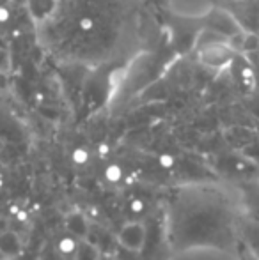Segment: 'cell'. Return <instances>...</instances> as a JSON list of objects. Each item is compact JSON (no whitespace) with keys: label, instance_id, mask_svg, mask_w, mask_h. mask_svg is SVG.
Segmentation results:
<instances>
[{"label":"cell","instance_id":"cell-1","mask_svg":"<svg viewBox=\"0 0 259 260\" xmlns=\"http://www.w3.org/2000/svg\"><path fill=\"white\" fill-rule=\"evenodd\" d=\"M238 211L231 197L217 186H183L172 193L167 209V237L174 251L194 248L236 250Z\"/></svg>","mask_w":259,"mask_h":260},{"label":"cell","instance_id":"cell-2","mask_svg":"<svg viewBox=\"0 0 259 260\" xmlns=\"http://www.w3.org/2000/svg\"><path fill=\"white\" fill-rule=\"evenodd\" d=\"M199 58L210 68H224L235 60V52L224 41H206L199 50Z\"/></svg>","mask_w":259,"mask_h":260},{"label":"cell","instance_id":"cell-3","mask_svg":"<svg viewBox=\"0 0 259 260\" xmlns=\"http://www.w3.org/2000/svg\"><path fill=\"white\" fill-rule=\"evenodd\" d=\"M146 226L142 225L140 221H128L121 226L118 234V243L125 248L126 251H131V253H137L144 248L146 244Z\"/></svg>","mask_w":259,"mask_h":260},{"label":"cell","instance_id":"cell-4","mask_svg":"<svg viewBox=\"0 0 259 260\" xmlns=\"http://www.w3.org/2000/svg\"><path fill=\"white\" fill-rule=\"evenodd\" d=\"M64 225H66V232L71 234L73 237H76V239H89L91 225L82 212H78V211L69 212V214L66 216Z\"/></svg>","mask_w":259,"mask_h":260},{"label":"cell","instance_id":"cell-5","mask_svg":"<svg viewBox=\"0 0 259 260\" xmlns=\"http://www.w3.org/2000/svg\"><path fill=\"white\" fill-rule=\"evenodd\" d=\"M25 6L36 21H45L55 13L57 0H25Z\"/></svg>","mask_w":259,"mask_h":260},{"label":"cell","instance_id":"cell-6","mask_svg":"<svg viewBox=\"0 0 259 260\" xmlns=\"http://www.w3.org/2000/svg\"><path fill=\"white\" fill-rule=\"evenodd\" d=\"M240 239L252 250V253L259 258V223L242 221L240 225Z\"/></svg>","mask_w":259,"mask_h":260},{"label":"cell","instance_id":"cell-7","mask_svg":"<svg viewBox=\"0 0 259 260\" xmlns=\"http://www.w3.org/2000/svg\"><path fill=\"white\" fill-rule=\"evenodd\" d=\"M80 241L82 239H76V237H73L71 234L66 232L64 236H61L59 239L53 243V246H55V250L59 251V255L64 260H75V255H76V250H78Z\"/></svg>","mask_w":259,"mask_h":260},{"label":"cell","instance_id":"cell-8","mask_svg":"<svg viewBox=\"0 0 259 260\" xmlns=\"http://www.w3.org/2000/svg\"><path fill=\"white\" fill-rule=\"evenodd\" d=\"M21 251V241L14 232L0 234V253L4 257H16Z\"/></svg>","mask_w":259,"mask_h":260},{"label":"cell","instance_id":"cell-9","mask_svg":"<svg viewBox=\"0 0 259 260\" xmlns=\"http://www.w3.org/2000/svg\"><path fill=\"white\" fill-rule=\"evenodd\" d=\"M98 258H100V251H98L96 244H93L89 239L80 241L75 260H98Z\"/></svg>","mask_w":259,"mask_h":260},{"label":"cell","instance_id":"cell-10","mask_svg":"<svg viewBox=\"0 0 259 260\" xmlns=\"http://www.w3.org/2000/svg\"><path fill=\"white\" fill-rule=\"evenodd\" d=\"M215 18V23H213V28H218L217 32H222V34H233V27H235V20H233L229 14H224V13H217Z\"/></svg>","mask_w":259,"mask_h":260},{"label":"cell","instance_id":"cell-11","mask_svg":"<svg viewBox=\"0 0 259 260\" xmlns=\"http://www.w3.org/2000/svg\"><path fill=\"white\" fill-rule=\"evenodd\" d=\"M126 211H128L133 218L142 216L146 212V202L142 199H138V197H133V199H130L128 204H126Z\"/></svg>","mask_w":259,"mask_h":260},{"label":"cell","instance_id":"cell-12","mask_svg":"<svg viewBox=\"0 0 259 260\" xmlns=\"http://www.w3.org/2000/svg\"><path fill=\"white\" fill-rule=\"evenodd\" d=\"M105 179L110 182H119L123 179V168L116 163L108 165V167L105 168Z\"/></svg>","mask_w":259,"mask_h":260},{"label":"cell","instance_id":"cell-13","mask_svg":"<svg viewBox=\"0 0 259 260\" xmlns=\"http://www.w3.org/2000/svg\"><path fill=\"white\" fill-rule=\"evenodd\" d=\"M76 25H78V30L93 32L94 27H96V20H94V16H91V14H82V16L78 18V21H76Z\"/></svg>","mask_w":259,"mask_h":260},{"label":"cell","instance_id":"cell-14","mask_svg":"<svg viewBox=\"0 0 259 260\" xmlns=\"http://www.w3.org/2000/svg\"><path fill=\"white\" fill-rule=\"evenodd\" d=\"M236 253H238V258L240 260H259L256 255L252 253V250H250L249 246H247L245 243H243L242 239L238 241V244H236Z\"/></svg>","mask_w":259,"mask_h":260},{"label":"cell","instance_id":"cell-15","mask_svg":"<svg viewBox=\"0 0 259 260\" xmlns=\"http://www.w3.org/2000/svg\"><path fill=\"white\" fill-rule=\"evenodd\" d=\"M39 260H64V258L61 257L59 251L55 250V246H53V244H46V246L43 248Z\"/></svg>","mask_w":259,"mask_h":260},{"label":"cell","instance_id":"cell-16","mask_svg":"<svg viewBox=\"0 0 259 260\" xmlns=\"http://www.w3.org/2000/svg\"><path fill=\"white\" fill-rule=\"evenodd\" d=\"M73 161H75L76 165H85L87 161H89V152H87V149H83V147L75 149V152H73Z\"/></svg>","mask_w":259,"mask_h":260},{"label":"cell","instance_id":"cell-17","mask_svg":"<svg viewBox=\"0 0 259 260\" xmlns=\"http://www.w3.org/2000/svg\"><path fill=\"white\" fill-rule=\"evenodd\" d=\"M158 163H160V167H163V168H172L174 165H176V159L170 154H162L158 157Z\"/></svg>","mask_w":259,"mask_h":260},{"label":"cell","instance_id":"cell-18","mask_svg":"<svg viewBox=\"0 0 259 260\" xmlns=\"http://www.w3.org/2000/svg\"><path fill=\"white\" fill-rule=\"evenodd\" d=\"M9 18H11L9 6H2V7H0V23H6V21H9Z\"/></svg>","mask_w":259,"mask_h":260},{"label":"cell","instance_id":"cell-19","mask_svg":"<svg viewBox=\"0 0 259 260\" xmlns=\"http://www.w3.org/2000/svg\"><path fill=\"white\" fill-rule=\"evenodd\" d=\"M11 2H13V0H0V7H2V6H9Z\"/></svg>","mask_w":259,"mask_h":260},{"label":"cell","instance_id":"cell-20","mask_svg":"<svg viewBox=\"0 0 259 260\" xmlns=\"http://www.w3.org/2000/svg\"><path fill=\"white\" fill-rule=\"evenodd\" d=\"M14 2H20V4H25V0H14Z\"/></svg>","mask_w":259,"mask_h":260}]
</instances>
